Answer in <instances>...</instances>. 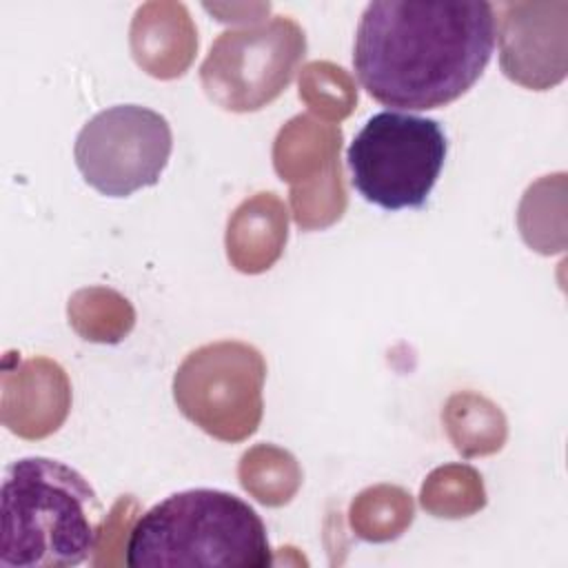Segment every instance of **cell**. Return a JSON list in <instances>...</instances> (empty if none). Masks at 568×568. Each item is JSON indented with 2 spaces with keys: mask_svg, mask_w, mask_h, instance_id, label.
<instances>
[{
  "mask_svg": "<svg viewBox=\"0 0 568 568\" xmlns=\"http://www.w3.org/2000/svg\"><path fill=\"white\" fill-rule=\"evenodd\" d=\"M264 362L251 346L222 342L191 353L175 373L182 413L220 439H242L260 422Z\"/></svg>",
  "mask_w": 568,
  "mask_h": 568,
  "instance_id": "52a82bcc",
  "label": "cell"
},
{
  "mask_svg": "<svg viewBox=\"0 0 568 568\" xmlns=\"http://www.w3.org/2000/svg\"><path fill=\"white\" fill-rule=\"evenodd\" d=\"M2 568H69L98 548L106 513L91 484L49 457H22L4 470Z\"/></svg>",
  "mask_w": 568,
  "mask_h": 568,
  "instance_id": "7a4b0ae2",
  "label": "cell"
},
{
  "mask_svg": "<svg viewBox=\"0 0 568 568\" xmlns=\"http://www.w3.org/2000/svg\"><path fill=\"white\" fill-rule=\"evenodd\" d=\"M495 38V9L484 0L368 2L355 31L353 69L386 106L439 109L481 78Z\"/></svg>",
  "mask_w": 568,
  "mask_h": 568,
  "instance_id": "6da1fadb",
  "label": "cell"
},
{
  "mask_svg": "<svg viewBox=\"0 0 568 568\" xmlns=\"http://www.w3.org/2000/svg\"><path fill=\"white\" fill-rule=\"evenodd\" d=\"M129 568H266L262 517L233 493L191 488L142 513L126 537Z\"/></svg>",
  "mask_w": 568,
  "mask_h": 568,
  "instance_id": "3957f363",
  "label": "cell"
},
{
  "mask_svg": "<svg viewBox=\"0 0 568 568\" xmlns=\"http://www.w3.org/2000/svg\"><path fill=\"white\" fill-rule=\"evenodd\" d=\"M306 40L288 18L222 33L200 73L211 100L229 111H255L275 100L293 80Z\"/></svg>",
  "mask_w": 568,
  "mask_h": 568,
  "instance_id": "8992f818",
  "label": "cell"
},
{
  "mask_svg": "<svg viewBox=\"0 0 568 568\" xmlns=\"http://www.w3.org/2000/svg\"><path fill=\"white\" fill-rule=\"evenodd\" d=\"M448 142L433 118L379 111L346 151L351 184L384 211L422 209L442 173Z\"/></svg>",
  "mask_w": 568,
  "mask_h": 568,
  "instance_id": "277c9868",
  "label": "cell"
},
{
  "mask_svg": "<svg viewBox=\"0 0 568 568\" xmlns=\"http://www.w3.org/2000/svg\"><path fill=\"white\" fill-rule=\"evenodd\" d=\"M171 149L164 115L140 104H115L80 129L73 155L84 182L98 193L126 197L160 180Z\"/></svg>",
  "mask_w": 568,
  "mask_h": 568,
  "instance_id": "5b68a950",
  "label": "cell"
}]
</instances>
